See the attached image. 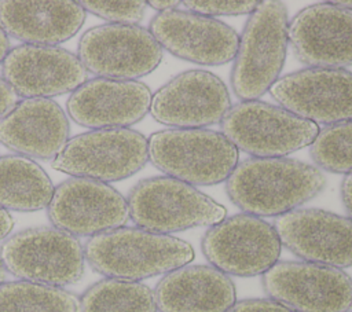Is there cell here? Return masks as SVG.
I'll list each match as a JSON object with an SVG mask.
<instances>
[{
  "instance_id": "e575fe53",
  "label": "cell",
  "mask_w": 352,
  "mask_h": 312,
  "mask_svg": "<svg viewBox=\"0 0 352 312\" xmlns=\"http://www.w3.org/2000/svg\"><path fill=\"white\" fill-rule=\"evenodd\" d=\"M333 4H336L337 7H341V8H346V10H352V1L351 0H344V1H331Z\"/></svg>"
},
{
  "instance_id": "5bb4252c",
  "label": "cell",
  "mask_w": 352,
  "mask_h": 312,
  "mask_svg": "<svg viewBox=\"0 0 352 312\" xmlns=\"http://www.w3.org/2000/svg\"><path fill=\"white\" fill-rule=\"evenodd\" d=\"M231 109L224 81L208 70H187L175 76L151 98L150 113L164 125L195 129L221 122Z\"/></svg>"
},
{
  "instance_id": "ba28073f",
  "label": "cell",
  "mask_w": 352,
  "mask_h": 312,
  "mask_svg": "<svg viewBox=\"0 0 352 312\" xmlns=\"http://www.w3.org/2000/svg\"><path fill=\"white\" fill-rule=\"evenodd\" d=\"M148 161L147 139L129 128L94 129L67 140L52 166L73 177L117 181L131 177Z\"/></svg>"
},
{
  "instance_id": "9c48e42d",
  "label": "cell",
  "mask_w": 352,
  "mask_h": 312,
  "mask_svg": "<svg viewBox=\"0 0 352 312\" xmlns=\"http://www.w3.org/2000/svg\"><path fill=\"white\" fill-rule=\"evenodd\" d=\"M201 246L213 268L242 278L264 275L278 263L282 252L274 225L246 213L234 214L210 227Z\"/></svg>"
},
{
  "instance_id": "83f0119b",
  "label": "cell",
  "mask_w": 352,
  "mask_h": 312,
  "mask_svg": "<svg viewBox=\"0 0 352 312\" xmlns=\"http://www.w3.org/2000/svg\"><path fill=\"white\" fill-rule=\"evenodd\" d=\"M260 1H183V4L188 8V11L205 15V16H223V15H245L252 14Z\"/></svg>"
},
{
  "instance_id": "e0dca14e",
  "label": "cell",
  "mask_w": 352,
  "mask_h": 312,
  "mask_svg": "<svg viewBox=\"0 0 352 312\" xmlns=\"http://www.w3.org/2000/svg\"><path fill=\"white\" fill-rule=\"evenodd\" d=\"M282 246L312 264L352 267V220L323 209H296L274 221Z\"/></svg>"
},
{
  "instance_id": "5b68a950",
  "label": "cell",
  "mask_w": 352,
  "mask_h": 312,
  "mask_svg": "<svg viewBox=\"0 0 352 312\" xmlns=\"http://www.w3.org/2000/svg\"><path fill=\"white\" fill-rule=\"evenodd\" d=\"M126 202L129 219L139 228L164 235L195 227H213L227 213L213 198L169 176L139 181Z\"/></svg>"
},
{
  "instance_id": "52a82bcc",
  "label": "cell",
  "mask_w": 352,
  "mask_h": 312,
  "mask_svg": "<svg viewBox=\"0 0 352 312\" xmlns=\"http://www.w3.org/2000/svg\"><path fill=\"white\" fill-rule=\"evenodd\" d=\"M4 268L21 280L63 287L84 275L81 242L55 227H36L7 238L0 247Z\"/></svg>"
},
{
  "instance_id": "ffe728a7",
  "label": "cell",
  "mask_w": 352,
  "mask_h": 312,
  "mask_svg": "<svg viewBox=\"0 0 352 312\" xmlns=\"http://www.w3.org/2000/svg\"><path fill=\"white\" fill-rule=\"evenodd\" d=\"M69 131L66 113L55 100L22 99L0 120V143L30 159H55Z\"/></svg>"
},
{
  "instance_id": "f546056e",
  "label": "cell",
  "mask_w": 352,
  "mask_h": 312,
  "mask_svg": "<svg viewBox=\"0 0 352 312\" xmlns=\"http://www.w3.org/2000/svg\"><path fill=\"white\" fill-rule=\"evenodd\" d=\"M16 103L18 95L11 85L3 77H0V120L7 115Z\"/></svg>"
},
{
  "instance_id": "836d02e7",
  "label": "cell",
  "mask_w": 352,
  "mask_h": 312,
  "mask_svg": "<svg viewBox=\"0 0 352 312\" xmlns=\"http://www.w3.org/2000/svg\"><path fill=\"white\" fill-rule=\"evenodd\" d=\"M8 52H10V38H8V34L0 27V63L4 62Z\"/></svg>"
},
{
  "instance_id": "44dd1931",
  "label": "cell",
  "mask_w": 352,
  "mask_h": 312,
  "mask_svg": "<svg viewBox=\"0 0 352 312\" xmlns=\"http://www.w3.org/2000/svg\"><path fill=\"white\" fill-rule=\"evenodd\" d=\"M154 298L160 312H227L236 302V290L213 267L184 265L164 275Z\"/></svg>"
},
{
  "instance_id": "277c9868",
  "label": "cell",
  "mask_w": 352,
  "mask_h": 312,
  "mask_svg": "<svg viewBox=\"0 0 352 312\" xmlns=\"http://www.w3.org/2000/svg\"><path fill=\"white\" fill-rule=\"evenodd\" d=\"M148 159L166 176L190 186L226 181L238 165V148L212 129H164L148 139Z\"/></svg>"
},
{
  "instance_id": "4dcf8cb0",
  "label": "cell",
  "mask_w": 352,
  "mask_h": 312,
  "mask_svg": "<svg viewBox=\"0 0 352 312\" xmlns=\"http://www.w3.org/2000/svg\"><path fill=\"white\" fill-rule=\"evenodd\" d=\"M341 199L348 213V219L352 220V172L346 173L341 183Z\"/></svg>"
},
{
  "instance_id": "4fadbf2b",
  "label": "cell",
  "mask_w": 352,
  "mask_h": 312,
  "mask_svg": "<svg viewBox=\"0 0 352 312\" xmlns=\"http://www.w3.org/2000/svg\"><path fill=\"white\" fill-rule=\"evenodd\" d=\"M270 92L280 107L316 125L352 120V73L345 69L297 70L280 77Z\"/></svg>"
},
{
  "instance_id": "d590c367",
  "label": "cell",
  "mask_w": 352,
  "mask_h": 312,
  "mask_svg": "<svg viewBox=\"0 0 352 312\" xmlns=\"http://www.w3.org/2000/svg\"><path fill=\"white\" fill-rule=\"evenodd\" d=\"M4 278H6V268L0 260V285L4 282Z\"/></svg>"
},
{
  "instance_id": "7402d4cb",
  "label": "cell",
  "mask_w": 352,
  "mask_h": 312,
  "mask_svg": "<svg viewBox=\"0 0 352 312\" xmlns=\"http://www.w3.org/2000/svg\"><path fill=\"white\" fill-rule=\"evenodd\" d=\"M84 21L78 1H0V27L25 44L56 47L72 38Z\"/></svg>"
},
{
  "instance_id": "cb8c5ba5",
  "label": "cell",
  "mask_w": 352,
  "mask_h": 312,
  "mask_svg": "<svg viewBox=\"0 0 352 312\" xmlns=\"http://www.w3.org/2000/svg\"><path fill=\"white\" fill-rule=\"evenodd\" d=\"M80 312H157L154 291L140 283L102 279L80 297Z\"/></svg>"
},
{
  "instance_id": "d4e9b609",
  "label": "cell",
  "mask_w": 352,
  "mask_h": 312,
  "mask_svg": "<svg viewBox=\"0 0 352 312\" xmlns=\"http://www.w3.org/2000/svg\"><path fill=\"white\" fill-rule=\"evenodd\" d=\"M0 312H80V298L62 287L4 282L0 285Z\"/></svg>"
},
{
  "instance_id": "30bf717a",
  "label": "cell",
  "mask_w": 352,
  "mask_h": 312,
  "mask_svg": "<svg viewBox=\"0 0 352 312\" xmlns=\"http://www.w3.org/2000/svg\"><path fill=\"white\" fill-rule=\"evenodd\" d=\"M77 56L100 78L136 81L158 67L162 48L142 26L106 23L81 36Z\"/></svg>"
},
{
  "instance_id": "1f68e13d",
  "label": "cell",
  "mask_w": 352,
  "mask_h": 312,
  "mask_svg": "<svg viewBox=\"0 0 352 312\" xmlns=\"http://www.w3.org/2000/svg\"><path fill=\"white\" fill-rule=\"evenodd\" d=\"M14 228V219L8 210L0 208V241L7 238Z\"/></svg>"
},
{
  "instance_id": "4316f807",
  "label": "cell",
  "mask_w": 352,
  "mask_h": 312,
  "mask_svg": "<svg viewBox=\"0 0 352 312\" xmlns=\"http://www.w3.org/2000/svg\"><path fill=\"white\" fill-rule=\"evenodd\" d=\"M81 7L104 19L110 23L118 25H136L140 22L146 12V1L133 0V1H78Z\"/></svg>"
},
{
  "instance_id": "484cf974",
  "label": "cell",
  "mask_w": 352,
  "mask_h": 312,
  "mask_svg": "<svg viewBox=\"0 0 352 312\" xmlns=\"http://www.w3.org/2000/svg\"><path fill=\"white\" fill-rule=\"evenodd\" d=\"M309 154L322 170L345 175L352 172V120L319 131Z\"/></svg>"
},
{
  "instance_id": "3957f363",
  "label": "cell",
  "mask_w": 352,
  "mask_h": 312,
  "mask_svg": "<svg viewBox=\"0 0 352 312\" xmlns=\"http://www.w3.org/2000/svg\"><path fill=\"white\" fill-rule=\"evenodd\" d=\"M289 45V12L280 1H260L245 23L231 87L236 98L258 100L279 80Z\"/></svg>"
},
{
  "instance_id": "8992f818",
  "label": "cell",
  "mask_w": 352,
  "mask_h": 312,
  "mask_svg": "<svg viewBox=\"0 0 352 312\" xmlns=\"http://www.w3.org/2000/svg\"><path fill=\"white\" fill-rule=\"evenodd\" d=\"M221 133L253 158H282L314 143L316 124L280 106L245 100L231 106L220 122Z\"/></svg>"
},
{
  "instance_id": "7c38bea8",
  "label": "cell",
  "mask_w": 352,
  "mask_h": 312,
  "mask_svg": "<svg viewBox=\"0 0 352 312\" xmlns=\"http://www.w3.org/2000/svg\"><path fill=\"white\" fill-rule=\"evenodd\" d=\"M52 225L73 236H95L129 219L126 199L111 186L81 177L60 183L47 206Z\"/></svg>"
},
{
  "instance_id": "ac0fdd59",
  "label": "cell",
  "mask_w": 352,
  "mask_h": 312,
  "mask_svg": "<svg viewBox=\"0 0 352 312\" xmlns=\"http://www.w3.org/2000/svg\"><path fill=\"white\" fill-rule=\"evenodd\" d=\"M289 43L308 67L352 66V10L331 1L302 8L289 22Z\"/></svg>"
},
{
  "instance_id": "2e32d148",
  "label": "cell",
  "mask_w": 352,
  "mask_h": 312,
  "mask_svg": "<svg viewBox=\"0 0 352 312\" xmlns=\"http://www.w3.org/2000/svg\"><path fill=\"white\" fill-rule=\"evenodd\" d=\"M3 78L18 96L51 99L74 92L87 81L80 58L60 47L21 44L1 63Z\"/></svg>"
},
{
  "instance_id": "d6986e66",
  "label": "cell",
  "mask_w": 352,
  "mask_h": 312,
  "mask_svg": "<svg viewBox=\"0 0 352 312\" xmlns=\"http://www.w3.org/2000/svg\"><path fill=\"white\" fill-rule=\"evenodd\" d=\"M151 98L150 88L138 80L96 77L72 92L66 109L74 122L87 128H126L150 111Z\"/></svg>"
},
{
  "instance_id": "9a60e30c",
  "label": "cell",
  "mask_w": 352,
  "mask_h": 312,
  "mask_svg": "<svg viewBox=\"0 0 352 312\" xmlns=\"http://www.w3.org/2000/svg\"><path fill=\"white\" fill-rule=\"evenodd\" d=\"M148 30L162 49L204 66L231 62L239 44L238 33L226 22L183 10L158 12Z\"/></svg>"
},
{
  "instance_id": "603a6c76",
  "label": "cell",
  "mask_w": 352,
  "mask_h": 312,
  "mask_svg": "<svg viewBox=\"0 0 352 312\" xmlns=\"http://www.w3.org/2000/svg\"><path fill=\"white\" fill-rule=\"evenodd\" d=\"M47 172L23 155L0 157V208L16 212H36L47 208L54 195Z\"/></svg>"
},
{
  "instance_id": "6da1fadb",
  "label": "cell",
  "mask_w": 352,
  "mask_h": 312,
  "mask_svg": "<svg viewBox=\"0 0 352 312\" xmlns=\"http://www.w3.org/2000/svg\"><path fill=\"white\" fill-rule=\"evenodd\" d=\"M326 186L323 172L292 158H248L226 180L231 202L256 217L282 216L315 198Z\"/></svg>"
},
{
  "instance_id": "7a4b0ae2",
  "label": "cell",
  "mask_w": 352,
  "mask_h": 312,
  "mask_svg": "<svg viewBox=\"0 0 352 312\" xmlns=\"http://www.w3.org/2000/svg\"><path fill=\"white\" fill-rule=\"evenodd\" d=\"M84 256L100 275L138 282L187 265L194 258V249L172 235L120 227L91 236L84 246Z\"/></svg>"
},
{
  "instance_id": "d6a6232c",
  "label": "cell",
  "mask_w": 352,
  "mask_h": 312,
  "mask_svg": "<svg viewBox=\"0 0 352 312\" xmlns=\"http://www.w3.org/2000/svg\"><path fill=\"white\" fill-rule=\"evenodd\" d=\"M151 8L154 10H158L160 12H164V11H170V10H176V7L182 3V1H175V0H166V1H162V0H151V1H146Z\"/></svg>"
},
{
  "instance_id": "8fae6325",
  "label": "cell",
  "mask_w": 352,
  "mask_h": 312,
  "mask_svg": "<svg viewBox=\"0 0 352 312\" xmlns=\"http://www.w3.org/2000/svg\"><path fill=\"white\" fill-rule=\"evenodd\" d=\"M261 282L271 300L293 312H348L352 308V278L338 268L278 261Z\"/></svg>"
},
{
  "instance_id": "f1b7e54d",
  "label": "cell",
  "mask_w": 352,
  "mask_h": 312,
  "mask_svg": "<svg viewBox=\"0 0 352 312\" xmlns=\"http://www.w3.org/2000/svg\"><path fill=\"white\" fill-rule=\"evenodd\" d=\"M227 312H293L282 304L267 298H249L235 302Z\"/></svg>"
}]
</instances>
